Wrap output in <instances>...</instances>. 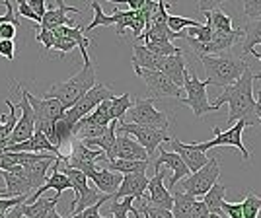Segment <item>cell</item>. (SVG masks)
Segmentation results:
<instances>
[{
	"mask_svg": "<svg viewBox=\"0 0 261 218\" xmlns=\"http://www.w3.org/2000/svg\"><path fill=\"white\" fill-rule=\"evenodd\" d=\"M244 14L251 18V20H261V0H250V2H244Z\"/></svg>",
	"mask_w": 261,
	"mask_h": 218,
	"instance_id": "42",
	"label": "cell"
},
{
	"mask_svg": "<svg viewBox=\"0 0 261 218\" xmlns=\"http://www.w3.org/2000/svg\"><path fill=\"white\" fill-rule=\"evenodd\" d=\"M90 6H92V10H94V20L84 28V32H92V30H96L98 25H115V23H117L115 14H113V16H106L103 10H101V6H99V2H90Z\"/></svg>",
	"mask_w": 261,
	"mask_h": 218,
	"instance_id": "33",
	"label": "cell"
},
{
	"mask_svg": "<svg viewBox=\"0 0 261 218\" xmlns=\"http://www.w3.org/2000/svg\"><path fill=\"white\" fill-rule=\"evenodd\" d=\"M0 218H4V214H0Z\"/></svg>",
	"mask_w": 261,
	"mask_h": 218,
	"instance_id": "56",
	"label": "cell"
},
{
	"mask_svg": "<svg viewBox=\"0 0 261 218\" xmlns=\"http://www.w3.org/2000/svg\"><path fill=\"white\" fill-rule=\"evenodd\" d=\"M222 212H224V216H228V218H244L242 203H226V201H224Z\"/></svg>",
	"mask_w": 261,
	"mask_h": 218,
	"instance_id": "44",
	"label": "cell"
},
{
	"mask_svg": "<svg viewBox=\"0 0 261 218\" xmlns=\"http://www.w3.org/2000/svg\"><path fill=\"white\" fill-rule=\"evenodd\" d=\"M20 92H22V99L16 103L18 107H20V119L16 123V127H14V132H12L10 141H8V146H14V144H20V142H25L30 141L33 137V132H35V117H33V109L30 105V101L25 98V90H23L20 84ZM6 146V148H8Z\"/></svg>",
	"mask_w": 261,
	"mask_h": 218,
	"instance_id": "12",
	"label": "cell"
},
{
	"mask_svg": "<svg viewBox=\"0 0 261 218\" xmlns=\"http://www.w3.org/2000/svg\"><path fill=\"white\" fill-rule=\"evenodd\" d=\"M222 103H228L230 113H228V123L230 127L236 121H244L248 127H255L259 125V121L255 117V98H253V72L248 68L242 76L232 84L226 86L224 92L217 98L213 103L215 109H220Z\"/></svg>",
	"mask_w": 261,
	"mask_h": 218,
	"instance_id": "1",
	"label": "cell"
},
{
	"mask_svg": "<svg viewBox=\"0 0 261 218\" xmlns=\"http://www.w3.org/2000/svg\"><path fill=\"white\" fill-rule=\"evenodd\" d=\"M224 197H226V187L222 183H215L208 189V193L203 197V203L208 208V214H217V216H224L222 212V205H224ZM226 218V216H224Z\"/></svg>",
	"mask_w": 261,
	"mask_h": 218,
	"instance_id": "27",
	"label": "cell"
},
{
	"mask_svg": "<svg viewBox=\"0 0 261 218\" xmlns=\"http://www.w3.org/2000/svg\"><path fill=\"white\" fill-rule=\"evenodd\" d=\"M130 115L133 125H141V127H150L158 131H168L170 129V121L164 111H158L154 107V99H135L133 107L127 111Z\"/></svg>",
	"mask_w": 261,
	"mask_h": 218,
	"instance_id": "10",
	"label": "cell"
},
{
	"mask_svg": "<svg viewBox=\"0 0 261 218\" xmlns=\"http://www.w3.org/2000/svg\"><path fill=\"white\" fill-rule=\"evenodd\" d=\"M47 218H63V216L59 214V210H57V207H55L53 210H49V214H47Z\"/></svg>",
	"mask_w": 261,
	"mask_h": 218,
	"instance_id": "52",
	"label": "cell"
},
{
	"mask_svg": "<svg viewBox=\"0 0 261 218\" xmlns=\"http://www.w3.org/2000/svg\"><path fill=\"white\" fill-rule=\"evenodd\" d=\"M109 199H111V197L103 199V201H99V203L92 205V207H88L86 210H82V212H78V214H72L70 218H109V216H101V214H99V208H101V205H106Z\"/></svg>",
	"mask_w": 261,
	"mask_h": 218,
	"instance_id": "40",
	"label": "cell"
},
{
	"mask_svg": "<svg viewBox=\"0 0 261 218\" xmlns=\"http://www.w3.org/2000/svg\"><path fill=\"white\" fill-rule=\"evenodd\" d=\"M154 177L148 179V187H146V193L142 197V201L150 207L164 208V210H172L174 207V197L170 193V189L164 187V177L166 172L162 168H154Z\"/></svg>",
	"mask_w": 261,
	"mask_h": 218,
	"instance_id": "13",
	"label": "cell"
},
{
	"mask_svg": "<svg viewBox=\"0 0 261 218\" xmlns=\"http://www.w3.org/2000/svg\"><path fill=\"white\" fill-rule=\"evenodd\" d=\"M166 22H168L170 32H174L175 35H179L185 28H199V25H203V23L193 20V18H185V16H170V14H168V20H166Z\"/></svg>",
	"mask_w": 261,
	"mask_h": 218,
	"instance_id": "36",
	"label": "cell"
},
{
	"mask_svg": "<svg viewBox=\"0 0 261 218\" xmlns=\"http://www.w3.org/2000/svg\"><path fill=\"white\" fill-rule=\"evenodd\" d=\"M57 160H59L57 156L49 154L45 160H39V162L30 164V166H23V179L32 185L33 193L45 185V181H47V174H49V170L53 168V164L57 162Z\"/></svg>",
	"mask_w": 261,
	"mask_h": 218,
	"instance_id": "18",
	"label": "cell"
},
{
	"mask_svg": "<svg viewBox=\"0 0 261 218\" xmlns=\"http://www.w3.org/2000/svg\"><path fill=\"white\" fill-rule=\"evenodd\" d=\"M28 201V197H12V199H0V214H6L10 208L18 207V205H23Z\"/></svg>",
	"mask_w": 261,
	"mask_h": 218,
	"instance_id": "43",
	"label": "cell"
},
{
	"mask_svg": "<svg viewBox=\"0 0 261 218\" xmlns=\"http://www.w3.org/2000/svg\"><path fill=\"white\" fill-rule=\"evenodd\" d=\"M137 76H141L150 92V99L156 98H177L181 96V88H177L170 80V78L162 74V72H156V70H135Z\"/></svg>",
	"mask_w": 261,
	"mask_h": 218,
	"instance_id": "14",
	"label": "cell"
},
{
	"mask_svg": "<svg viewBox=\"0 0 261 218\" xmlns=\"http://www.w3.org/2000/svg\"><path fill=\"white\" fill-rule=\"evenodd\" d=\"M76 47H78L76 41H72L70 37H65V35H55V43H53V49H51V51H59V53L65 57L66 53L74 51Z\"/></svg>",
	"mask_w": 261,
	"mask_h": 218,
	"instance_id": "38",
	"label": "cell"
},
{
	"mask_svg": "<svg viewBox=\"0 0 261 218\" xmlns=\"http://www.w3.org/2000/svg\"><path fill=\"white\" fill-rule=\"evenodd\" d=\"M170 141H172V148H174V152L177 154V156L181 158V162L187 166L189 174L199 172V170L208 162L207 154L203 152V150H199L197 142H193V144H185V142L177 141V139H170Z\"/></svg>",
	"mask_w": 261,
	"mask_h": 218,
	"instance_id": "16",
	"label": "cell"
},
{
	"mask_svg": "<svg viewBox=\"0 0 261 218\" xmlns=\"http://www.w3.org/2000/svg\"><path fill=\"white\" fill-rule=\"evenodd\" d=\"M30 4V8H32V12L41 20L45 16V12H47V4H45L43 0H32V2H28Z\"/></svg>",
	"mask_w": 261,
	"mask_h": 218,
	"instance_id": "49",
	"label": "cell"
},
{
	"mask_svg": "<svg viewBox=\"0 0 261 218\" xmlns=\"http://www.w3.org/2000/svg\"><path fill=\"white\" fill-rule=\"evenodd\" d=\"M117 134L135 137V141L139 142L142 148L146 150L148 158H154V154L160 148V144L170 141L168 131H158V129H150V127H141V125H133V123H125V121L117 123Z\"/></svg>",
	"mask_w": 261,
	"mask_h": 218,
	"instance_id": "8",
	"label": "cell"
},
{
	"mask_svg": "<svg viewBox=\"0 0 261 218\" xmlns=\"http://www.w3.org/2000/svg\"><path fill=\"white\" fill-rule=\"evenodd\" d=\"M25 98L30 101V105L33 109V117H35V131L43 132L45 137L49 139H53V127L55 123L63 117V113H65V107L53 98H35L30 90H25Z\"/></svg>",
	"mask_w": 261,
	"mask_h": 218,
	"instance_id": "4",
	"label": "cell"
},
{
	"mask_svg": "<svg viewBox=\"0 0 261 218\" xmlns=\"http://www.w3.org/2000/svg\"><path fill=\"white\" fill-rule=\"evenodd\" d=\"M6 105L10 109V115H0V152L8 146V141H10L12 132H14V127L18 123V113H20V107L12 101V99H6Z\"/></svg>",
	"mask_w": 261,
	"mask_h": 218,
	"instance_id": "25",
	"label": "cell"
},
{
	"mask_svg": "<svg viewBox=\"0 0 261 218\" xmlns=\"http://www.w3.org/2000/svg\"><path fill=\"white\" fill-rule=\"evenodd\" d=\"M146 187H148V177H146V174L123 175V181H121L117 193L113 195V201H121L125 197H133L135 201H142V197L146 193Z\"/></svg>",
	"mask_w": 261,
	"mask_h": 218,
	"instance_id": "17",
	"label": "cell"
},
{
	"mask_svg": "<svg viewBox=\"0 0 261 218\" xmlns=\"http://www.w3.org/2000/svg\"><path fill=\"white\" fill-rule=\"evenodd\" d=\"M199 61H201V65H203L205 72H207L208 86H218V88L232 86L250 68V65L244 59L234 57L232 53L199 57Z\"/></svg>",
	"mask_w": 261,
	"mask_h": 218,
	"instance_id": "2",
	"label": "cell"
},
{
	"mask_svg": "<svg viewBox=\"0 0 261 218\" xmlns=\"http://www.w3.org/2000/svg\"><path fill=\"white\" fill-rule=\"evenodd\" d=\"M184 88H185V98H179L177 101L193 109V115H195L197 119L211 113V111H217L213 103H208V98H207L208 82L207 80H199L195 70H189L187 68L184 78Z\"/></svg>",
	"mask_w": 261,
	"mask_h": 218,
	"instance_id": "5",
	"label": "cell"
},
{
	"mask_svg": "<svg viewBox=\"0 0 261 218\" xmlns=\"http://www.w3.org/2000/svg\"><path fill=\"white\" fill-rule=\"evenodd\" d=\"M35 39L43 45L47 51H51V49H53V43H55V33L51 32V30H41V28H37Z\"/></svg>",
	"mask_w": 261,
	"mask_h": 218,
	"instance_id": "41",
	"label": "cell"
},
{
	"mask_svg": "<svg viewBox=\"0 0 261 218\" xmlns=\"http://www.w3.org/2000/svg\"><path fill=\"white\" fill-rule=\"evenodd\" d=\"M103 160H106V156H103V152H101V150L88 148V146H84L80 141H76V139H74V141H72L70 154H68V156H65L63 166H65V168H72V170L82 172V174L90 179L92 175L98 172L96 164L103 162Z\"/></svg>",
	"mask_w": 261,
	"mask_h": 218,
	"instance_id": "7",
	"label": "cell"
},
{
	"mask_svg": "<svg viewBox=\"0 0 261 218\" xmlns=\"http://www.w3.org/2000/svg\"><path fill=\"white\" fill-rule=\"evenodd\" d=\"M246 123L244 121H236L232 127H230L228 131H220L218 127H213V131H215V139L208 142H197V146H199V150H203V152H207V150H213V148H218V146H234V148H238L242 156H244V160L246 162H250L251 160V154L250 150L244 146V142H242V134L246 131Z\"/></svg>",
	"mask_w": 261,
	"mask_h": 218,
	"instance_id": "11",
	"label": "cell"
},
{
	"mask_svg": "<svg viewBox=\"0 0 261 218\" xmlns=\"http://www.w3.org/2000/svg\"><path fill=\"white\" fill-rule=\"evenodd\" d=\"M130 107H133V98H130V94H123L119 98L113 96V98L109 99V119L121 123Z\"/></svg>",
	"mask_w": 261,
	"mask_h": 218,
	"instance_id": "32",
	"label": "cell"
},
{
	"mask_svg": "<svg viewBox=\"0 0 261 218\" xmlns=\"http://www.w3.org/2000/svg\"><path fill=\"white\" fill-rule=\"evenodd\" d=\"M111 98H113V92H111L108 86H103V84H96L92 90H88L86 94L78 99L72 107L66 109L65 113H63V117H65V119L74 127L78 121L84 119L86 115H90V113L98 107L101 101L111 99Z\"/></svg>",
	"mask_w": 261,
	"mask_h": 218,
	"instance_id": "9",
	"label": "cell"
},
{
	"mask_svg": "<svg viewBox=\"0 0 261 218\" xmlns=\"http://www.w3.org/2000/svg\"><path fill=\"white\" fill-rule=\"evenodd\" d=\"M106 170L115 172L121 175L129 174H146V168L150 162H137V160H111V162H101Z\"/></svg>",
	"mask_w": 261,
	"mask_h": 218,
	"instance_id": "28",
	"label": "cell"
},
{
	"mask_svg": "<svg viewBox=\"0 0 261 218\" xmlns=\"http://www.w3.org/2000/svg\"><path fill=\"white\" fill-rule=\"evenodd\" d=\"M164 63V57L150 53L144 49V45H135L133 47V68L135 70H156L160 72Z\"/></svg>",
	"mask_w": 261,
	"mask_h": 218,
	"instance_id": "23",
	"label": "cell"
},
{
	"mask_svg": "<svg viewBox=\"0 0 261 218\" xmlns=\"http://www.w3.org/2000/svg\"><path fill=\"white\" fill-rule=\"evenodd\" d=\"M255 117L261 125V90H257V99H255Z\"/></svg>",
	"mask_w": 261,
	"mask_h": 218,
	"instance_id": "51",
	"label": "cell"
},
{
	"mask_svg": "<svg viewBox=\"0 0 261 218\" xmlns=\"http://www.w3.org/2000/svg\"><path fill=\"white\" fill-rule=\"evenodd\" d=\"M23 212H22V205H18V207L10 208L6 214H4V218H22Z\"/></svg>",
	"mask_w": 261,
	"mask_h": 218,
	"instance_id": "50",
	"label": "cell"
},
{
	"mask_svg": "<svg viewBox=\"0 0 261 218\" xmlns=\"http://www.w3.org/2000/svg\"><path fill=\"white\" fill-rule=\"evenodd\" d=\"M174 207H172V216L174 218H191V207L197 199L187 195L184 191H174Z\"/></svg>",
	"mask_w": 261,
	"mask_h": 218,
	"instance_id": "31",
	"label": "cell"
},
{
	"mask_svg": "<svg viewBox=\"0 0 261 218\" xmlns=\"http://www.w3.org/2000/svg\"><path fill=\"white\" fill-rule=\"evenodd\" d=\"M96 84H98L96 82V66L92 65V61H90V63H84V68L80 72H76L74 76H70L65 82H59V84L49 88L45 92V98L57 99L66 111Z\"/></svg>",
	"mask_w": 261,
	"mask_h": 218,
	"instance_id": "3",
	"label": "cell"
},
{
	"mask_svg": "<svg viewBox=\"0 0 261 218\" xmlns=\"http://www.w3.org/2000/svg\"><path fill=\"white\" fill-rule=\"evenodd\" d=\"M201 12L205 14V18H207V25L213 30V33H228L232 32L234 28H232V18H230L228 12H224V8L218 4L215 8H203L201 6Z\"/></svg>",
	"mask_w": 261,
	"mask_h": 218,
	"instance_id": "24",
	"label": "cell"
},
{
	"mask_svg": "<svg viewBox=\"0 0 261 218\" xmlns=\"http://www.w3.org/2000/svg\"><path fill=\"white\" fill-rule=\"evenodd\" d=\"M208 218H224V216H217V214H208Z\"/></svg>",
	"mask_w": 261,
	"mask_h": 218,
	"instance_id": "54",
	"label": "cell"
},
{
	"mask_svg": "<svg viewBox=\"0 0 261 218\" xmlns=\"http://www.w3.org/2000/svg\"><path fill=\"white\" fill-rule=\"evenodd\" d=\"M191 218H208V208L203 201H195L191 207Z\"/></svg>",
	"mask_w": 261,
	"mask_h": 218,
	"instance_id": "48",
	"label": "cell"
},
{
	"mask_svg": "<svg viewBox=\"0 0 261 218\" xmlns=\"http://www.w3.org/2000/svg\"><path fill=\"white\" fill-rule=\"evenodd\" d=\"M244 45H242V53L250 54L253 47L261 45V20H250L242 30Z\"/></svg>",
	"mask_w": 261,
	"mask_h": 218,
	"instance_id": "30",
	"label": "cell"
},
{
	"mask_svg": "<svg viewBox=\"0 0 261 218\" xmlns=\"http://www.w3.org/2000/svg\"><path fill=\"white\" fill-rule=\"evenodd\" d=\"M16 25L14 23H2L0 25V39H4V41H14V37H16Z\"/></svg>",
	"mask_w": 261,
	"mask_h": 218,
	"instance_id": "47",
	"label": "cell"
},
{
	"mask_svg": "<svg viewBox=\"0 0 261 218\" xmlns=\"http://www.w3.org/2000/svg\"><path fill=\"white\" fill-rule=\"evenodd\" d=\"M59 199L61 195H55L53 199H49V197H39L35 203L32 205H22V212L25 218H47L49 214V210H53L57 207V203H59Z\"/></svg>",
	"mask_w": 261,
	"mask_h": 218,
	"instance_id": "26",
	"label": "cell"
},
{
	"mask_svg": "<svg viewBox=\"0 0 261 218\" xmlns=\"http://www.w3.org/2000/svg\"><path fill=\"white\" fill-rule=\"evenodd\" d=\"M187 68L189 66H187V61L184 59V54H172V57H164L160 72L170 78L177 88H184V78Z\"/></svg>",
	"mask_w": 261,
	"mask_h": 218,
	"instance_id": "21",
	"label": "cell"
},
{
	"mask_svg": "<svg viewBox=\"0 0 261 218\" xmlns=\"http://www.w3.org/2000/svg\"><path fill=\"white\" fill-rule=\"evenodd\" d=\"M261 210V197L255 195V191L250 189L246 199L242 201V212H244V218H257Z\"/></svg>",
	"mask_w": 261,
	"mask_h": 218,
	"instance_id": "35",
	"label": "cell"
},
{
	"mask_svg": "<svg viewBox=\"0 0 261 218\" xmlns=\"http://www.w3.org/2000/svg\"><path fill=\"white\" fill-rule=\"evenodd\" d=\"M22 218H25V216H22Z\"/></svg>",
	"mask_w": 261,
	"mask_h": 218,
	"instance_id": "57",
	"label": "cell"
},
{
	"mask_svg": "<svg viewBox=\"0 0 261 218\" xmlns=\"http://www.w3.org/2000/svg\"><path fill=\"white\" fill-rule=\"evenodd\" d=\"M113 216H115V218H129L127 214H113Z\"/></svg>",
	"mask_w": 261,
	"mask_h": 218,
	"instance_id": "53",
	"label": "cell"
},
{
	"mask_svg": "<svg viewBox=\"0 0 261 218\" xmlns=\"http://www.w3.org/2000/svg\"><path fill=\"white\" fill-rule=\"evenodd\" d=\"M220 175V164H218V156H211L208 162L195 174H191L189 177H185L181 187L184 193L191 195L193 199L205 197L208 193V189L218 181Z\"/></svg>",
	"mask_w": 261,
	"mask_h": 218,
	"instance_id": "6",
	"label": "cell"
},
{
	"mask_svg": "<svg viewBox=\"0 0 261 218\" xmlns=\"http://www.w3.org/2000/svg\"><path fill=\"white\" fill-rule=\"evenodd\" d=\"M18 14H20L22 18H28V20H32V22H35V23H37V25L41 23V20H39V18H37V16L33 14L32 8H30V4H28L25 0H22V2L18 4Z\"/></svg>",
	"mask_w": 261,
	"mask_h": 218,
	"instance_id": "46",
	"label": "cell"
},
{
	"mask_svg": "<svg viewBox=\"0 0 261 218\" xmlns=\"http://www.w3.org/2000/svg\"><path fill=\"white\" fill-rule=\"evenodd\" d=\"M90 179L94 181V185H96V189H98L101 195L113 197L115 193H117L121 181H123V175L115 174V172H109V170H106V168H101V170H98Z\"/></svg>",
	"mask_w": 261,
	"mask_h": 218,
	"instance_id": "22",
	"label": "cell"
},
{
	"mask_svg": "<svg viewBox=\"0 0 261 218\" xmlns=\"http://www.w3.org/2000/svg\"><path fill=\"white\" fill-rule=\"evenodd\" d=\"M115 160H137V162H150L146 150L135 139L127 134H117L115 141Z\"/></svg>",
	"mask_w": 261,
	"mask_h": 218,
	"instance_id": "19",
	"label": "cell"
},
{
	"mask_svg": "<svg viewBox=\"0 0 261 218\" xmlns=\"http://www.w3.org/2000/svg\"><path fill=\"white\" fill-rule=\"evenodd\" d=\"M0 57H4L8 61H14V57H16V45H14V41L0 39Z\"/></svg>",
	"mask_w": 261,
	"mask_h": 218,
	"instance_id": "45",
	"label": "cell"
},
{
	"mask_svg": "<svg viewBox=\"0 0 261 218\" xmlns=\"http://www.w3.org/2000/svg\"><path fill=\"white\" fill-rule=\"evenodd\" d=\"M0 175H2V179L6 181V193H8V197H30L32 195V185L23 179V177H20V175H14L10 174V172H0Z\"/></svg>",
	"mask_w": 261,
	"mask_h": 218,
	"instance_id": "29",
	"label": "cell"
},
{
	"mask_svg": "<svg viewBox=\"0 0 261 218\" xmlns=\"http://www.w3.org/2000/svg\"><path fill=\"white\" fill-rule=\"evenodd\" d=\"M170 168L174 175H172V179H170V187L174 189L175 183L179 181V179H184L185 175L189 174V170H187V166L181 162V158L177 156L175 152H168V150H164L160 148V152H158V158H156V162H154V168Z\"/></svg>",
	"mask_w": 261,
	"mask_h": 218,
	"instance_id": "20",
	"label": "cell"
},
{
	"mask_svg": "<svg viewBox=\"0 0 261 218\" xmlns=\"http://www.w3.org/2000/svg\"><path fill=\"white\" fill-rule=\"evenodd\" d=\"M142 214H148L150 218H174L172 216V210H164V208H156L146 205L144 201H141V208H137Z\"/></svg>",
	"mask_w": 261,
	"mask_h": 218,
	"instance_id": "39",
	"label": "cell"
},
{
	"mask_svg": "<svg viewBox=\"0 0 261 218\" xmlns=\"http://www.w3.org/2000/svg\"><path fill=\"white\" fill-rule=\"evenodd\" d=\"M141 214H142V212H141ZM142 216H144V218H150V216H148V214H142Z\"/></svg>",
	"mask_w": 261,
	"mask_h": 218,
	"instance_id": "55",
	"label": "cell"
},
{
	"mask_svg": "<svg viewBox=\"0 0 261 218\" xmlns=\"http://www.w3.org/2000/svg\"><path fill=\"white\" fill-rule=\"evenodd\" d=\"M82 121H86L90 125H98V127H108L111 119H109V99L101 101L98 107L94 109L90 115H86Z\"/></svg>",
	"mask_w": 261,
	"mask_h": 218,
	"instance_id": "34",
	"label": "cell"
},
{
	"mask_svg": "<svg viewBox=\"0 0 261 218\" xmlns=\"http://www.w3.org/2000/svg\"><path fill=\"white\" fill-rule=\"evenodd\" d=\"M80 8H74V6H68L65 2H61V0H57L53 6H49L47 12H45V16L41 18V23H39V28L41 30H57V28H61V25H68V28H74V22H72V18H68V14H80Z\"/></svg>",
	"mask_w": 261,
	"mask_h": 218,
	"instance_id": "15",
	"label": "cell"
},
{
	"mask_svg": "<svg viewBox=\"0 0 261 218\" xmlns=\"http://www.w3.org/2000/svg\"><path fill=\"white\" fill-rule=\"evenodd\" d=\"M135 199L133 197H125V199H121V201H113L111 205H109V212L111 214H129L133 212L137 218H141V212L135 208Z\"/></svg>",
	"mask_w": 261,
	"mask_h": 218,
	"instance_id": "37",
	"label": "cell"
}]
</instances>
